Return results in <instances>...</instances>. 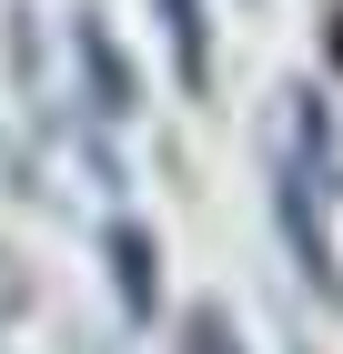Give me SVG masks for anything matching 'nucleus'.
I'll return each instance as SVG.
<instances>
[{
    "mask_svg": "<svg viewBox=\"0 0 343 354\" xmlns=\"http://www.w3.org/2000/svg\"><path fill=\"white\" fill-rule=\"evenodd\" d=\"M111 273H121L132 314H152V233H141V223H121V233H111Z\"/></svg>",
    "mask_w": 343,
    "mask_h": 354,
    "instance_id": "f257e3e1",
    "label": "nucleus"
},
{
    "mask_svg": "<svg viewBox=\"0 0 343 354\" xmlns=\"http://www.w3.org/2000/svg\"><path fill=\"white\" fill-rule=\"evenodd\" d=\"M161 21H172V51H182V82L202 91V71H212V51H202V10H192V0H161Z\"/></svg>",
    "mask_w": 343,
    "mask_h": 354,
    "instance_id": "f03ea898",
    "label": "nucleus"
},
{
    "mask_svg": "<svg viewBox=\"0 0 343 354\" xmlns=\"http://www.w3.org/2000/svg\"><path fill=\"white\" fill-rule=\"evenodd\" d=\"M81 51H91V82H101V102H111V111H132V61H111V41H101V30H81Z\"/></svg>",
    "mask_w": 343,
    "mask_h": 354,
    "instance_id": "7ed1b4c3",
    "label": "nucleus"
},
{
    "mask_svg": "<svg viewBox=\"0 0 343 354\" xmlns=\"http://www.w3.org/2000/svg\"><path fill=\"white\" fill-rule=\"evenodd\" d=\"M192 354H233V324L222 314H192Z\"/></svg>",
    "mask_w": 343,
    "mask_h": 354,
    "instance_id": "20e7f679",
    "label": "nucleus"
}]
</instances>
